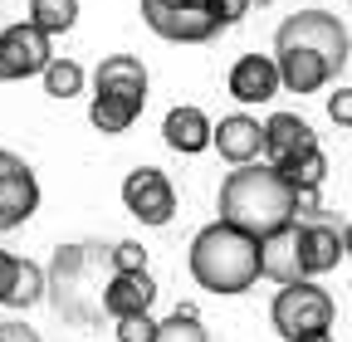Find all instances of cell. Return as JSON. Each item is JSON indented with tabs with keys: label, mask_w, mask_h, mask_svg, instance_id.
Instances as JSON below:
<instances>
[{
	"label": "cell",
	"mask_w": 352,
	"mask_h": 342,
	"mask_svg": "<svg viewBox=\"0 0 352 342\" xmlns=\"http://www.w3.org/2000/svg\"><path fill=\"white\" fill-rule=\"evenodd\" d=\"M220 220L264 240L298 220V186L274 161H245L220 181Z\"/></svg>",
	"instance_id": "obj_1"
},
{
	"label": "cell",
	"mask_w": 352,
	"mask_h": 342,
	"mask_svg": "<svg viewBox=\"0 0 352 342\" xmlns=\"http://www.w3.org/2000/svg\"><path fill=\"white\" fill-rule=\"evenodd\" d=\"M186 264H191V279L206 293H245L264 274L259 235H250V230H240L230 220H215L191 240Z\"/></svg>",
	"instance_id": "obj_2"
},
{
	"label": "cell",
	"mask_w": 352,
	"mask_h": 342,
	"mask_svg": "<svg viewBox=\"0 0 352 342\" xmlns=\"http://www.w3.org/2000/svg\"><path fill=\"white\" fill-rule=\"evenodd\" d=\"M333 318H338V304L333 293L318 288L314 279H294V284H279L274 304H270V323L284 342H298V337H314V332H333Z\"/></svg>",
	"instance_id": "obj_3"
},
{
	"label": "cell",
	"mask_w": 352,
	"mask_h": 342,
	"mask_svg": "<svg viewBox=\"0 0 352 342\" xmlns=\"http://www.w3.org/2000/svg\"><path fill=\"white\" fill-rule=\"evenodd\" d=\"M274 49H314V54H323L333 64V73H342V64L352 54V39H347L342 20L333 10H298V15H289L279 25Z\"/></svg>",
	"instance_id": "obj_4"
},
{
	"label": "cell",
	"mask_w": 352,
	"mask_h": 342,
	"mask_svg": "<svg viewBox=\"0 0 352 342\" xmlns=\"http://www.w3.org/2000/svg\"><path fill=\"white\" fill-rule=\"evenodd\" d=\"M142 20L152 34L171 39V45H206L220 30L215 0H142Z\"/></svg>",
	"instance_id": "obj_5"
},
{
	"label": "cell",
	"mask_w": 352,
	"mask_h": 342,
	"mask_svg": "<svg viewBox=\"0 0 352 342\" xmlns=\"http://www.w3.org/2000/svg\"><path fill=\"white\" fill-rule=\"evenodd\" d=\"M50 39H54V34H50V30H39L30 15L15 20V25H6V30H0V78L15 83V78H34V73H44V69H50V59H54Z\"/></svg>",
	"instance_id": "obj_6"
},
{
	"label": "cell",
	"mask_w": 352,
	"mask_h": 342,
	"mask_svg": "<svg viewBox=\"0 0 352 342\" xmlns=\"http://www.w3.org/2000/svg\"><path fill=\"white\" fill-rule=\"evenodd\" d=\"M122 205H127V216L142 220V225H166L176 216V186H171L166 171L138 166V171H127V181H122Z\"/></svg>",
	"instance_id": "obj_7"
},
{
	"label": "cell",
	"mask_w": 352,
	"mask_h": 342,
	"mask_svg": "<svg viewBox=\"0 0 352 342\" xmlns=\"http://www.w3.org/2000/svg\"><path fill=\"white\" fill-rule=\"evenodd\" d=\"M34 210H39V181H34V171L15 152H6V176H0V230L25 225Z\"/></svg>",
	"instance_id": "obj_8"
},
{
	"label": "cell",
	"mask_w": 352,
	"mask_h": 342,
	"mask_svg": "<svg viewBox=\"0 0 352 342\" xmlns=\"http://www.w3.org/2000/svg\"><path fill=\"white\" fill-rule=\"evenodd\" d=\"M264 147H270V133H264V122L250 117V113H230L220 117L215 127V152L226 157L230 166H245V161H259Z\"/></svg>",
	"instance_id": "obj_9"
},
{
	"label": "cell",
	"mask_w": 352,
	"mask_h": 342,
	"mask_svg": "<svg viewBox=\"0 0 352 342\" xmlns=\"http://www.w3.org/2000/svg\"><path fill=\"white\" fill-rule=\"evenodd\" d=\"M279 89H284L279 59H270V54H240L235 59V69H230V98H240V103H270Z\"/></svg>",
	"instance_id": "obj_10"
},
{
	"label": "cell",
	"mask_w": 352,
	"mask_h": 342,
	"mask_svg": "<svg viewBox=\"0 0 352 342\" xmlns=\"http://www.w3.org/2000/svg\"><path fill=\"white\" fill-rule=\"evenodd\" d=\"M259 260H264V279L274 284H294V279H308L303 274V225H284L274 235L259 240Z\"/></svg>",
	"instance_id": "obj_11"
},
{
	"label": "cell",
	"mask_w": 352,
	"mask_h": 342,
	"mask_svg": "<svg viewBox=\"0 0 352 342\" xmlns=\"http://www.w3.org/2000/svg\"><path fill=\"white\" fill-rule=\"evenodd\" d=\"M162 137L171 152H182V157H196L206 147H215V122L196 108V103H176L166 117H162Z\"/></svg>",
	"instance_id": "obj_12"
},
{
	"label": "cell",
	"mask_w": 352,
	"mask_h": 342,
	"mask_svg": "<svg viewBox=\"0 0 352 342\" xmlns=\"http://www.w3.org/2000/svg\"><path fill=\"white\" fill-rule=\"evenodd\" d=\"M157 304V284L147 269H118L103 288V313L108 318H127V313H152Z\"/></svg>",
	"instance_id": "obj_13"
},
{
	"label": "cell",
	"mask_w": 352,
	"mask_h": 342,
	"mask_svg": "<svg viewBox=\"0 0 352 342\" xmlns=\"http://www.w3.org/2000/svg\"><path fill=\"white\" fill-rule=\"evenodd\" d=\"M44 269L34 260H20V254H6L0 249V304L6 308H34L44 298Z\"/></svg>",
	"instance_id": "obj_14"
},
{
	"label": "cell",
	"mask_w": 352,
	"mask_h": 342,
	"mask_svg": "<svg viewBox=\"0 0 352 342\" xmlns=\"http://www.w3.org/2000/svg\"><path fill=\"white\" fill-rule=\"evenodd\" d=\"M147 108V93H127V89H94V103H88V117L103 137H118L127 133L132 122L142 117Z\"/></svg>",
	"instance_id": "obj_15"
},
{
	"label": "cell",
	"mask_w": 352,
	"mask_h": 342,
	"mask_svg": "<svg viewBox=\"0 0 352 342\" xmlns=\"http://www.w3.org/2000/svg\"><path fill=\"white\" fill-rule=\"evenodd\" d=\"M264 133H270V147H264V161L274 166H289L294 157H303L308 147H318V133L308 127L298 113H274L264 122Z\"/></svg>",
	"instance_id": "obj_16"
},
{
	"label": "cell",
	"mask_w": 352,
	"mask_h": 342,
	"mask_svg": "<svg viewBox=\"0 0 352 342\" xmlns=\"http://www.w3.org/2000/svg\"><path fill=\"white\" fill-rule=\"evenodd\" d=\"M347 254V240L338 235V225H328L323 216L303 225V274L323 279L328 269H338V260Z\"/></svg>",
	"instance_id": "obj_17"
},
{
	"label": "cell",
	"mask_w": 352,
	"mask_h": 342,
	"mask_svg": "<svg viewBox=\"0 0 352 342\" xmlns=\"http://www.w3.org/2000/svg\"><path fill=\"white\" fill-rule=\"evenodd\" d=\"M274 59H279V73H284L289 93H318L328 78H338L333 64L314 49H274Z\"/></svg>",
	"instance_id": "obj_18"
},
{
	"label": "cell",
	"mask_w": 352,
	"mask_h": 342,
	"mask_svg": "<svg viewBox=\"0 0 352 342\" xmlns=\"http://www.w3.org/2000/svg\"><path fill=\"white\" fill-rule=\"evenodd\" d=\"M94 89H127V93H147V69L138 54H108L94 73Z\"/></svg>",
	"instance_id": "obj_19"
},
{
	"label": "cell",
	"mask_w": 352,
	"mask_h": 342,
	"mask_svg": "<svg viewBox=\"0 0 352 342\" xmlns=\"http://www.w3.org/2000/svg\"><path fill=\"white\" fill-rule=\"evenodd\" d=\"M39 78H44V93H50V98L69 103V98H78V93H83V78H88V73H83V64H78V59H59V54H54V59H50V69H44Z\"/></svg>",
	"instance_id": "obj_20"
},
{
	"label": "cell",
	"mask_w": 352,
	"mask_h": 342,
	"mask_svg": "<svg viewBox=\"0 0 352 342\" xmlns=\"http://www.w3.org/2000/svg\"><path fill=\"white\" fill-rule=\"evenodd\" d=\"M25 15L39 25V30H50V34H69L78 25V0H30Z\"/></svg>",
	"instance_id": "obj_21"
},
{
	"label": "cell",
	"mask_w": 352,
	"mask_h": 342,
	"mask_svg": "<svg viewBox=\"0 0 352 342\" xmlns=\"http://www.w3.org/2000/svg\"><path fill=\"white\" fill-rule=\"evenodd\" d=\"M157 342H210V337H206V328H201V313H196L191 304H182L171 318H162Z\"/></svg>",
	"instance_id": "obj_22"
},
{
	"label": "cell",
	"mask_w": 352,
	"mask_h": 342,
	"mask_svg": "<svg viewBox=\"0 0 352 342\" xmlns=\"http://www.w3.org/2000/svg\"><path fill=\"white\" fill-rule=\"evenodd\" d=\"M284 176L303 191V186H323V176H328V157H323V147H308L303 157H294L289 166H279Z\"/></svg>",
	"instance_id": "obj_23"
},
{
	"label": "cell",
	"mask_w": 352,
	"mask_h": 342,
	"mask_svg": "<svg viewBox=\"0 0 352 342\" xmlns=\"http://www.w3.org/2000/svg\"><path fill=\"white\" fill-rule=\"evenodd\" d=\"M157 318L152 313H127V318H118V342H157Z\"/></svg>",
	"instance_id": "obj_24"
},
{
	"label": "cell",
	"mask_w": 352,
	"mask_h": 342,
	"mask_svg": "<svg viewBox=\"0 0 352 342\" xmlns=\"http://www.w3.org/2000/svg\"><path fill=\"white\" fill-rule=\"evenodd\" d=\"M113 269H147V249L138 240H118L113 244Z\"/></svg>",
	"instance_id": "obj_25"
},
{
	"label": "cell",
	"mask_w": 352,
	"mask_h": 342,
	"mask_svg": "<svg viewBox=\"0 0 352 342\" xmlns=\"http://www.w3.org/2000/svg\"><path fill=\"white\" fill-rule=\"evenodd\" d=\"M250 5H254V0H215V20H220V30L240 25V20L250 15Z\"/></svg>",
	"instance_id": "obj_26"
},
{
	"label": "cell",
	"mask_w": 352,
	"mask_h": 342,
	"mask_svg": "<svg viewBox=\"0 0 352 342\" xmlns=\"http://www.w3.org/2000/svg\"><path fill=\"white\" fill-rule=\"evenodd\" d=\"M328 117H333L338 127H352V89L328 93Z\"/></svg>",
	"instance_id": "obj_27"
},
{
	"label": "cell",
	"mask_w": 352,
	"mask_h": 342,
	"mask_svg": "<svg viewBox=\"0 0 352 342\" xmlns=\"http://www.w3.org/2000/svg\"><path fill=\"white\" fill-rule=\"evenodd\" d=\"M298 216H308V220H318V216H323V201H318V186H303V191H298Z\"/></svg>",
	"instance_id": "obj_28"
},
{
	"label": "cell",
	"mask_w": 352,
	"mask_h": 342,
	"mask_svg": "<svg viewBox=\"0 0 352 342\" xmlns=\"http://www.w3.org/2000/svg\"><path fill=\"white\" fill-rule=\"evenodd\" d=\"M0 342H39L30 323H0Z\"/></svg>",
	"instance_id": "obj_29"
},
{
	"label": "cell",
	"mask_w": 352,
	"mask_h": 342,
	"mask_svg": "<svg viewBox=\"0 0 352 342\" xmlns=\"http://www.w3.org/2000/svg\"><path fill=\"white\" fill-rule=\"evenodd\" d=\"M298 342H333V332H314V337H298Z\"/></svg>",
	"instance_id": "obj_30"
},
{
	"label": "cell",
	"mask_w": 352,
	"mask_h": 342,
	"mask_svg": "<svg viewBox=\"0 0 352 342\" xmlns=\"http://www.w3.org/2000/svg\"><path fill=\"white\" fill-rule=\"evenodd\" d=\"M342 240H347V260H352V220H347V230H342Z\"/></svg>",
	"instance_id": "obj_31"
},
{
	"label": "cell",
	"mask_w": 352,
	"mask_h": 342,
	"mask_svg": "<svg viewBox=\"0 0 352 342\" xmlns=\"http://www.w3.org/2000/svg\"><path fill=\"white\" fill-rule=\"evenodd\" d=\"M259 5H270V0H259Z\"/></svg>",
	"instance_id": "obj_32"
}]
</instances>
